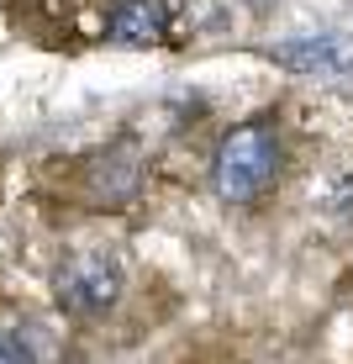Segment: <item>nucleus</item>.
<instances>
[{
    "mask_svg": "<svg viewBox=\"0 0 353 364\" xmlns=\"http://www.w3.org/2000/svg\"><path fill=\"white\" fill-rule=\"evenodd\" d=\"M280 174V137H274L269 122H248V127H232L217 143V159H211V180H217L222 200H259Z\"/></svg>",
    "mask_w": 353,
    "mask_h": 364,
    "instance_id": "obj_1",
    "label": "nucleus"
},
{
    "mask_svg": "<svg viewBox=\"0 0 353 364\" xmlns=\"http://www.w3.org/2000/svg\"><path fill=\"white\" fill-rule=\"evenodd\" d=\"M121 291H127V274H121L116 254H106V248H85V254L64 259L53 274V301L69 317H100L121 301Z\"/></svg>",
    "mask_w": 353,
    "mask_h": 364,
    "instance_id": "obj_2",
    "label": "nucleus"
},
{
    "mask_svg": "<svg viewBox=\"0 0 353 364\" xmlns=\"http://www.w3.org/2000/svg\"><path fill=\"white\" fill-rule=\"evenodd\" d=\"M85 185H90L95 206H127V200L143 191V159H137V148L111 143L106 154H95L90 169H85Z\"/></svg>",
    "mask_w": 353,
    "mask_h": 364,
    "instance_id": "obj_3",
    "label": "nucleus"
},
{
    "mask_svg": "<svg viewBox=\"0 0 353 364\" xmlns=\"http://www.w3.org/2000/svg\"><path fill=\"white\" fill-rule=\"evenodd\" d=\"M106 32H111V43H121V48H153V43H163V32H169V6H163V0H116Z\"/></svg>",
    "mask_w": 353,
    "mask_h": 364,
    "instance_id": "obj_4",
    "label": "nucleus"
},
{
    "mask_svg": "<svg viewBox=\"0 0 353 364\" xmlns=\"http://www.w3.org/2000/svg\"><path fill=\"white\" fill-rule=\"evenodd\" d=\"M285 69H300V74H317V69H337L343 64V37L322 32V37H285V43L269 48Z\"/></svg>",
    "mask_w": 353,
    "mask_h": 364,
    "instance_id": "obj_5",
    "label": "nucleus"
},
{
    "mask_svg": "<svg viewBox=\"0 0 353 364\" xmlns=\"http://www.w3.org/2000/svg\"><path fill=\"white\" fill-rule=\"evenodd\" d=\"M0 364H32V354L16 343V338H6V333H0Z\"/></svg>",
    "mask_w": 353,
    "mask_h": 364,
    "instance_id": "obj_6",
    "label": "nucleus"
}]
</instances>
